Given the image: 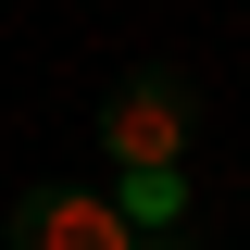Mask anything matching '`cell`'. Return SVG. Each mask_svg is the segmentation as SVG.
Returning <instances> with one entry per match:
<instances>
[{"label": "cell", "mask_w": 250, "mask_h": 250, "mask_svg": "<svg viewBox=\"0 0 250 250\" xmlns=\"http://www.w3.org/2000/svg\"><path fill=\"white\" fill-rule=\"evenodd\" d=\"M138 238H188V175H125V200H113Z\"/></svg>", "instance_id": "3"}, {"label": "cell", "mask_w": 250, "mask_h": 250, "mask_svg": "<svg viewBox=\"0 0 250 250\" xmlns=\"http://www.w3.org/2000/svg\"><path fill=\"white\" fill-rule=\"evenodd\" d=\"M188 125H200V100H188V75H125L113 100H100V150L125 163V175H188Z\"/></svg>", "instance_id": "1"}, {"label": "cell", "mask_w": 250, "mask_h": 250, "mask_svg": "<svg viewBox=\"0 0 250 250\" xmlns=\"http://www.w3.org/2000/svg\"><path fill=\"white\" fill-rule=\"evenodd\" d=\"M13 250H175V238H138L100 188H25L13 200Z\"/></svg>", "instance_id": "2"}]
</instances>
